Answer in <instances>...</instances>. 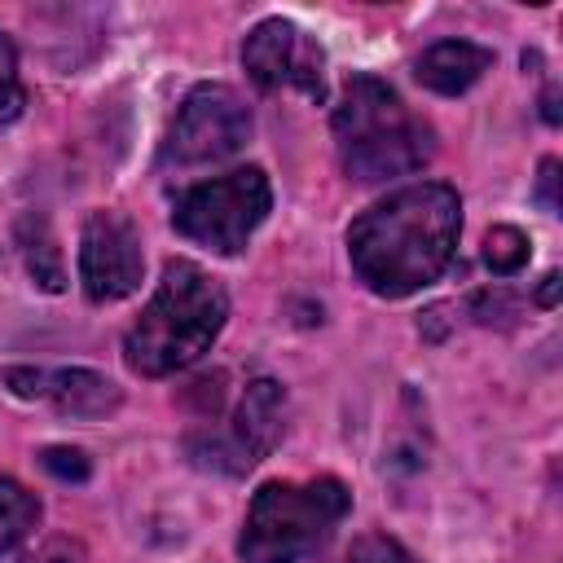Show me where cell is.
<instances>
[{
  "instance_id": "6da1fadb",
  "label": "cell",
  "mask_w": 563,
  "mask_h": 563,
  "mask_svg": "<svg viewBox=\"0 0 563 563\" xmlns=\"http://www.w3.org/2000/svg\"><path fill=\"white\" fill-rule=\"evenodd\" d=\"M462 233V198L444 180H422L387 194L369 211H361L347 229V260L356 277L383 295L405 299L422 286H431Z\"/></svg>"
},
{
  "instance_id": "7a4b0ae2",
  "label": "cell",
  "mask_w": 563,
  "mask_h": 563,
  "mask_svg": "<svg viewBox=\"0 0 563 563\" xmlns=\"http://www.w3.org/2000/svg\"><path fill=\"white\" fill-rule=\"evenodd\" d=\"M229 295L194 260H167L158 290L123 339V356L141 378H163L194 365L224 330Z\"/></svg>"
},
{
  "instance_id": "3957f363",
  "label": "cell",
  "mask_w": 563,
  "mask_h": 563,
  "mask_svg": "<svg viewBox=\"0 0 563 563\" xmlns=\"http://www.w3.org/2000/svg\"><path fill=\"white\" fill-rule=\"evenodd\" d=\"M334 145L352 180L378 185L418 172L435 154V132L374 75H352L334 106Z\"/></svg>"
},
{
  "instance_id": "277c9868",
  "label": "cell",
  "mask_w": 563,
  "mask_h": 563,
  "mask_svg": "<svg viewBox=\"0 0 563 563\" xmlns=\"http://www.w3.org/2000/svg\"><path fill=\"white\" fill-rule=\"evenodd\" d=\"M352 497L339 479H268L246 510L238 554L242 563H299L317 554L343 523Z\"/></svg>"
},
{
  "instance_id": "5b68a950",
  "label": "cell",
  "mask_w": 563,
  "mask_h": 563,
  "mask_svg": "<svg viewBox=\"0 0 563 563\" xmlns=\"http://www.w3.org/2000/svg\"><path fill=\"white\" fill-rule=\"evenodd\" d=\"M268 207H273L268 176L260 167H238L185 189L172 207V224L176 233H185L189 242L216 255H238L251 242V233L264 224Z\"/></svg>"
},
{
  "instance_id": "8992f818",
  "label": "cell",
  "mask_w": 563,
  "mask_h": 563,
  "mask_svg": "<svg viewBox=\"0 0 563 563\" xmlns=\"http://www.w3.org/2000/svg\"><path fill=\"white\" fill-rule=\"evenodd\" d=\"M251 136V106L229 88V84H198L163 141V163L176 167H198V163H220L238 154Z\"/></svg>"
},
{
  "instance_id": "52a82bcc",
  "label": "cell",
  "mask_w": 563,
  "mask_h": 563,
  "mask_svg": "<svg viewBox=\"0 0 563 563\" xmlns=\"http://www.w3.org/2000/svg\"><path fill=\"white\" fill-rule=\"evenodd\" d=\"M242 66H246L251 84L264 88V92L295 88V92H303L312 101L325 97V53L290 18L255 22L251 35L242 40Z\"/></svg>"
},
{
  "instance_id": "ba28073f",
  "label": "cell",
  "mask_w": 563,
  "mask_h": 563,
  "mask_svg": "<svg viewBox=\"0 0 563 563\" xmlns=\"http://www.w3.org/2000/svg\"><path fill=\"white\" fill-rule=\"evenodd\" d=\"M145 251L141 233L123 211H92L79 238V282L92 303L128 299L141 286Z\"/></svg>"
},
{
  "instance_id": "9c48e42d",
  "label": "cell",
  "mask_w": 563,
  "mask_h": 563,
  "mask_svg": "<svg viewBox=\"0 0 563 563\" xmlns=\"http://www.w3.org/2000/svg\"><path fill=\"white\" fill-rule=\"evenodd\" d=\"M282 431H286V391L273 378H255V383H246V391L238 400L233 431L211 435L207 444L189 440V449L198 453L202 466H220L229 475H242L282 440Z\"/></svg>"
},
{
  "instance_id": "30bf717a",
  "label": "cell",
  "mask_w": 563,
  "mask_h": 563,
  "mask_svg": "<svg viewBox=\"0 0 563 563\" xmlns=\"http://www.w3.org/2000/svg\"><path fill=\"white\" fill-rule=\"evenodd\" d=\"M4 387H13L26 400H48L57 413L70 418H106L123 405L119 383H110L97 369H31V365H13L0 369Z\"/></svg>"
},
{
  "instance_id": "8fae6325",
  "label": "cell",
  "mask_w": 563,
  "mask_h": 563,
  "mask_svg": "<svg viewBox=\"0 0 563 563\" xmlns=\"http://www.w3.org/2000/svg\"><path fill=\"white\" fill-rule=\"evenodd\" d=\"M488 66H493V53H488L484 44H471V40H440V44H431V48L418 57L413 75H418L422 88H431V92H440V97H457V92H466Z\"/></svg>"
},
{
  "instance_id": "7c38bea8",
  "label": "cell",
  "mask_w": 563,
  "mask_h": 563,
  "mask_svg": "<svg viewBox=\"0 0 563 563\" xmlns=\"http://www.w3.org/2000/svg\"><path fill=\"white\" fill-rule=\"evenodd\" d=\"M18 242H22V260H26V273L35 277V286L44 290H62L66 286V273H62V251L48 233V220L44 216H26L18 224Z\"/></svg>"
},
{
  "instance_id": "4fadbf2b",
  "label": "cell",
  "mask_w": 563,
  "mask_h": 563,
  "mask_svg": "<svg viewBox=\"0 0 563 563\" xmlns=\"http://www.w3.org/2000/svg\"><path fill=\"white\" fill-rule=\"evenodd\" d=\"M40 519V501L9 475H0V554H9Z\"/></svg>"
},
{
  "instance_id": "5bb4252c",
  "label": "cell",
  "mask_w": 563,
  "mask_h": 563,
  "mask_svg": "<svg viewBox=\"0 0 563 563\" xmlns=\"http://www.w3.org/2000/svg\"><path fill=\"white\" fill-rule=\"evenodd\" d=\"M528 238L515 229V224H493L488 238H484V264L497 273V277H510L528 264Z\"/></svg>"
},
{
  "instance_id": "9a60e30c",
  "label": "cell",
  "mask_w": 563,
  "mask_h": 563,
  "mask_svg": "<svg viewBox=\"0 0 563 563\" xmlns=\"http://www.w3.org/2000/svg\"><path fill=\"white\" fill-rule=\"evenodd\" d=\"M26 106V88H22V75H18V48L13 40L0 31V128H9Z\"/></svg>"
},
{
  "instance_id": "2e32d148",
  "label": "cell",
  "mask_w": 563,
  "mask_h": 563,
  "mask_svg": "<svg viewBox=\"0 0 563 563\" xmlns=\"http://www.w3.org/2000/svg\"><path fill=\"white\" fill-rule=\"evenodd\" d=\"M343 563H418V559H413L400 541L369 532V537H356V541H352V550L343 554Z\"/></svg>"
},
{
  "instance_id": "e0dca14e",
  "label": "cell",
  "mask_w": 563,
  "mask_h": 563,
  "mask_svg": "<svg viewBox=\"0 0 563 563\" xmlns=\"http://www.w3.org/2000/svg\"><path fill=\"white\" fill-rule=\"evenodd\" d=\"M40 466L53 475V479H70V484H84L88 479V457L79 453V449H66V444H53V449H44L40 453Z\"/></svg>"
},
{
  "instance_id": "ac0fdd59",
  "label": "cell",
  "mask_w": 563,
  "mask_h": 563,
  "mask_svg": "<svg viewBox=\"0 0 563 563\" xmlns=\"http://www.w3.org/2000/svg\"><path fill=\"white\" fill-rule=\"evenodd\" d=\"M541 202L545 211H559V163L554 158L541 163Z\"/></svg>"
},
{
  "instance_id": "d6986e66",
  "label": "cell",
  "mask_w": 563,
  "mask_h": 563,
  "mask_svg": "<svg viewBox=\"0 0 563 563\" xmlns=\"http://www.w3.org/2000/svg\"><path fill=\"white\" fill-rule=\"evenodd\" d=\"M554 299H559V273H545V277H541V290H537V303L554 308Z\"/></svg>"
}]
</instances>
